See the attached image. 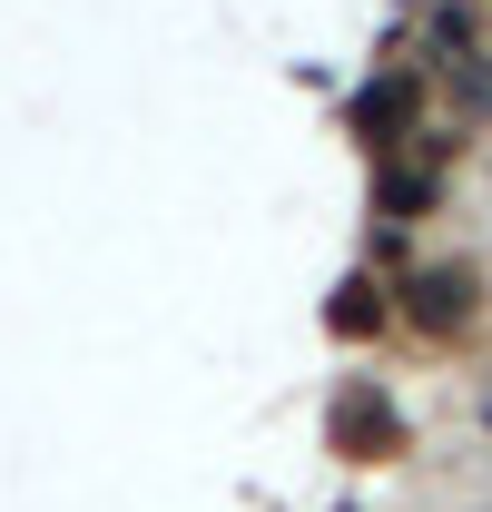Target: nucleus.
I'll list each match as a JSON object with an SVG mask.
<instances>
[{"mask_svg": "<svg viewBox=\"0 0 492 512\" xmlns=\"http://www.w3.org/2000/svg\"><path fill=\"white\" fill-rule=\"evenodd\" d=\"M404 316L424 325V335H463V316H473V266H424L404 286Z\"/></svg>", "mask_w": 492, "mask_h": 512, "instance_id": "nucleus-1", "label": "nucleus"}, {"mask_svg": "<svg viewBox=\"0 0 492 512\" xmlns=\"http://www.w3.org/2000/svg\"><path fill=\"white\" fill-rule=\"evenodd\" d=\"M335 444L374 463V453L404 444V424H394V404H384V394H345V404H335Z\"/></svg>", "mask_w": 492, "mask_h": 512, "instance_id": "nucleus-2", "label": "nucleus"}, {"mask_svg": "<svg viewBox=\"0 0 492 512\" xmlns=\"http://www.w3.org/2000/svg\"><path fill=\"white\" fill-rule=\"evenodd\" d=\"M335 325H345V335L384 325V296H374V286H345V296H335Z\"/></svg>", "mask_w": 492, "mask_h": 512, "instance_id": "nucleus-3", "label": "nucleus"}]
</instances>
